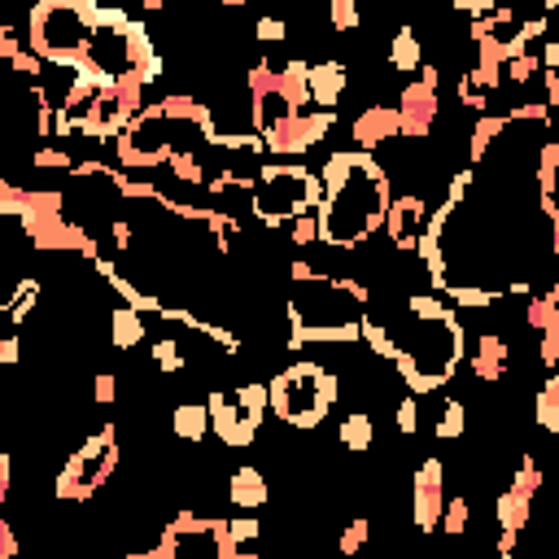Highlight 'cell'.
I'll use <instances>...</instances> for the list:
<instances>
[{"instance_id":"obj_29","label":"cell","mask_w":559,"mask_h":559,"mask_svg":"<svg viewBox=\"0 0 559 559\" xmlns=\"http://www.w3.org/2000/svg\"><path fill=\"white\" fill-rule=\"evenodd\" d=\"M538 485H542V468H538V459H533V455H525V459L516 463V472H511V485H507V490H511V494H520V498H529V503H533Z\"/></svg>"},{"instance_id":"obj_14","label":"cell","mask_w":559,"mask_h":559,"mask_svg":"<svg viewBox=\"0 0 559 559\" xmlns=\"http://www.w3.org/2000/svg\"><path fill=\"white\" fill-rule=\"evenodd\" d=\"M149 328H145V315L132 311V306H114L110 311V350H136L145 346Z\"/></svg>"},{"instance_id":"obj_38","label":"cell","mask_w":559,"mask_h":559,"mask_svg":"<svg viewBox=\"0 0 559 559\" xmlns=\"http://www.w3.org/2000/svg\"><path fill=\"white\" fill-rule=\"evenodd\" d=\"M92 402H97V407H114L118 402V376L114 372H101L92 380Z\"/></svg>"},{"instance_id":"obj_40","label":"cell","mask_w":559,"mask_h":559,"mask_svg":"<svg viewBox=\"0 0 559 559\" xmlns=\"http://www.w3.org/2000/svg\"><path fill=\"white\" fill-rule=\"evenodd\" d=\"M18 555H22L18 533H14V525H9L5 516H0V559H18Z\"/></svg>"},{"instance_id":"obj_19","label":"cell","mask_w":559,"mask_h":559,"mask_svg":"<svg viewBox=\"0 0 559 559\" xmlns=\"http://www.w3.org/2000/svg\"><path fill=\"white\" fill-rule=\"evenodd\" d=\"M420 35H415L411 27H398V35L389 40V53H385V66L389 70H402V75H411V70H420Z\"/></svg>"},{"instance_id":"obj_6","label":"cell","mask_w":559,"mask_h":559,"mask_svg":"<svg viewBox=\"0 0 559 559\" xmlns=\"http://www.w3.org/2000/svg\"><path fill=\"white\" fill-rule=\"evenodd\" d=\"M206 415H210V433L228 450L254 446L258 428L267 424V385L245 380V385H232V389H210Z\"/></svg>"},{"instance_id":"obj_2","label":"cell","mask_w":559,"mask_h":559,"mask_svg":"<svg viewBox=\"0 0 559 559\" xmlns=\"http://www.w3.org/2000/svg\"><path fill=\"white\" fill-rule=\"evenodd\" d=\"M389 337H394V367L407 380L411 398L437 394L459 372L463 354H468L463 350V324L455 319V311H446L437 319L407 315V324L389 328Z\"/></svg>"},{"instance_id":"obj_7","label":"cell","mask_w":559,"mask_h":559,"mask_svg":"<svg viewBox=\"0 0 559 559\" xmlns=\"http://www.w3.org/2000/svg\"><path fill=\"white\" fill-rule=\"evenodd\" d=\"M446 507V468L442 459H424L415 468V494H411V525L420 533H433Z\"/></svg>"},{"instance_id":"obj_35","label":"cell","mask_w":559,"mask_h":559,"mask_svg":"<svg viewBox=\"0 0 559 559\" xmlns=\"http://www.w3.org/2000/svg\"><path fill=\"white\" fill-rule=\"evenodd\" d=\"M289 245H293V249H311V245H319V219H315V214H302V219L289 223Z\"/></svg>"},{"instance_id":"obj_16","label":"cell","mask_w":559,"mask_h":559,"mask_svg":"<svg viewBox=\"0 0 559 559\" xmlns=\"http://www.w3.org/2000/svg\"><path fill=\"white\" fill-rule=\"evenodd\" d=\"M171 433L188 446H201L210 437V415H206V402H180L171 411Z\"/></svg>"},{"instance_id":"obj_25","label":"cell","mask_w":559,"mask_h":559,"mask_svg":"<svg viewBox=\"0 0 559 559\" xmlns=\"http://www.w3.org/2000/svg\"><path fill=\"white\" fill-rule=\"evenodd\" d=\"M166 171H171V180H180V184H188V188L206 184V166H201L197 149H180V153H171V162H166Z\"/></svg>"},{"instance_id":"obj_22","label":"cell","mask_w":559,"mask_h":559,"mask_svg":"<svg viewBox=\"0 0 559 559\" xmlns=\"http://www.w3.org/2000/svg\"><path fill=\"white\" fill-rule=\"evenodd\" d=\"M149 359H153V367H158L162 376H180V372H188V346H184L180 337H162V341H153Z\"/></svg>"},{"instance_id":"obj_18","label":"cell","mask_w":559,"mask_h":559,"mask_svg":"<svg viewBox=\"0 0 559 559\" xmlns=\"http://www.w3.org/2000/svg\"><path fill=\"white\" fill-rule=\"evenodd\" d=\"M337 442L350 450V455H367V450L376 446V424L367 411H350L346 420L337 424Z\"/></svg>"},{"instance_id":"obj_4","label":"cell","mask_w":559,"mask_h":559,"mask_svg":"<svg viewBox=\"0 0 559 559\" xmlns=\"http://www.w3.org/2000/svg\"><path fill=\"white\" fill-rule=\"evenodd\" d=\"M319 206V175L297 162L263 166L254 175V193H249V214L263 228H289L302 214H315Z\"/></svg>"},{"instance_id":"obj_21","label":"cell","mask_w":559,"mask_h":559,"mask_svg":"<svg viewBox=\"0 0 559 559\" xmlns=\"http://www.w3.org/2000/svg\"><path fill=\"white\" fill-rule=\"evenodd\" d=\"M525 328H533V332L559 328V289H555V284L546 293H533L525 302Z\"/></svg>"},{"instance_id":"obj_30","label":"cell","mask_w":559,"mask_h":559,"mask_svg":"<svg viewBox=\"0 0 559 559\" xmlns=\"http://www.w3.org/2000/svg\"><path fill=\"white\" fill-rule=\"evenodd\" d=\"M367 538H372V520L367 516H354L346 529H341V538H337V555L341 559H354L367 546Z\"/></svg>"},{"instance_id":"obj_37","label":"cell","mask_w":559,"mask_h":559,"mask_svg":"<svg viewBox=\"0 0 559 559\" xmlns=\"http://www.w3.org/2000/svg\"><path fill=\"white\" fill-rule=\"evenodd\" d=\"M254 35L263 44H284V40H289V22H284V18H258L254 22Z\"/></svg>"},{"instance_id":"obj_27","label":"cell","mask_w":559,"mask_h":559,"mask_svg":"<svg viewBox=\"0 0 559 559\" xmlns=\"http://www.w3.org/2000/svg\"><path fill=\"white\" fill-rule=\"evenodd\" d=\"M332 127H337V114H328V110H302V145L306 149L324 145Z\"/></svg>"},{"instance_id":"obj_32","label":"cell","mask_w":559,"mask_h":559,"mask_svg":"<svg viewBox=\"0 0 559 559\" xmlns=\"http://www.w3.org/2000/svg\"><path fill=\"white\" fill-rule=\"evenodd\" d=\"M328 22H332V31L337 35H354L359 31V5H354V0H332L328 5Z\"/></svg>"},{"instance_id":"obj_9","label":"cell","mask_w":559,"mask_h":559,"mask_svg":"<svg viewBox=\"0 0 559 559\" xmlns=\"http://www.w3.org/2000/svg\"><path fill=\"white\" fill-rule=\"evenodd\" d=\"M428 201L424 193H402L389 201V210H385V236H389V245L394 249H415V241H420V232H424V223H428Z\"/></svg>"},{"instance_id":"obj_17","label":"cell","mask_w":559,"mask_h":559,"mask_svg":"<svg viewBox=\"0 0 559 559\" xmlns=\"http://www.w3.org/2000/svg\"><path fill=\"white\" fill-rule=\"evenodd\" d=\"M40 293H44V284L35 280V276L18 280V284H14V293L0 297V315H5L14 328H22V324H27V319L35 315V302H40Z\"/></svg>"},{"instance_id":"obj_44","label":"cell","mask_w":559,"mask_h":559,"mask_svg":"<svg viewBox=\"0 0 559 559\" xmlns=\"http://www.w3.org/2000/svg\"><path fill=\"white\" fill-rule=\"evenodd\" d=\"M494 559H516V555H494Z\"/></svg>"},{"instance_id":"obj_42","label":"cell","mask_w":559,"mask_h":559,"mask_svg":"<svg viewBox=\"0 0 559 559\" xmlns=\"http://www.w3.org/2000/svg\"><path fill=\"white\" fill-rule=\"evenodd\" d=\"M9 494H14V455L0 450V503H5Z\"/></svg>"},{"instance_id":"obj_13","label":"cell","mask_w":559,"mask_h":559,"mask_svg":"<svg viewBox=\"0 0 559 559\" xmlns=\"http://www.w3.org/2000/svg\"><path fill=\"white\" fill-rule=\"evenodd\" d=\"M267 498H271V490H267V477L258 468H236L232 477H228V503L232 507H241V511H249L254 516L258 507H267Z\"/></svg>"},{"instance_id":"obj_39","label":"cell","mask_w":559,"mask_h":559,"mask_svg":"<svg viewBox=\"0 0 559 559\" xmlns=\"http://www.w3.org/2000/svg\"><path fill=\"white\" fill-rule=\"evenodd\" d=\"M538 359H542V367L546 372H555V363H559V328H551V332H538Z\"/></svg>"},{"instance_id":"obj_23","label":"cell","mask_w":559,"mask_h":559,"mask_svg":"<svg viewBox=\"0 0 559 559\" xmlns=\"http://www.w3.org/2000/svg\"><path fill=\"white\" fill-rule=\"evenodd\" d=\"M463 433H468V407H463V398H446L442 420L433 424V437L437 442H459Z\"/></svg>"},{"instance_id":"obj_8","label":"cell","mask_w":559,"mask_h":559,"mask_svg":"<svg viewBox=\"0 0 559 559\" xmlns=\"http://www.w3.org/2000/svg\"><path fill=\"white\" fill-rule=\"evenodd\" d=\"M398 136L402 140H428L437 127V114H442V101H437V92L420 88V83H407V88L398 92Z\"/></svg>"},{"instance_id":"obj_41","label":"cell","mask_w":559,"mask_h":559,"mask_svg":"<svg viewBox=\"0 0 559 559\" xmlns=\"http://www.w3.org/2000/svg\"><path fill=\"white\" fill-rule=\"evenodd\" d=\"M22 359V337L18 332H9V337H0V372H5V367H14Z\"/></svg>"},{"instance_id":"obj_11","label":"cell","mask_w":559,"mask_h":559,"mask_svg":"<svg viewBox=\"0 0 559 559\" xmlns=\"http://www.w3.org/2000/svg\"><path fill=\"white\" fill-rule=\"evenodd\" d=\"M350 136H354V145H359V153L394 145V140H402L398 136V110L394 105H367V110L350 123Z\"/></svg>"},{"instance_id":"obj_5","label":"cell","mask_w":559,"mask_h":559,"mask_svg":"<svg viewBox=\"0 0 559 559\" xmlns=\"http://www.w3.org/2000/svg\"><path fill=\"white\" fill-rule=\"evenodd\" d=\"M118 463H123V450H118V424H105L97 433L83 437V446L62 463V472H57L53 481V494L62 498V503H92L105 481L118 472Z\"/></svg>"},{"instance_id":"obj_1","label":"cell","mask_w":559,"mask_h":559,"mask_svg":"<svg viewBox=\"0 0 559 559\" xmlns=\"http://www.w3.org/2000/svg\"><path fill=\"white\" fill-rule=\"evenodd\" d=\"M319 175V245L332 249H359L385 228L389 193V171L372 153H332Z\"/></svg>"},{"instance_id":"obj_34","label":"cell","mask_w":559,"mask_h":559,"mask_svg":"<svg viewBox=\"0 0 559 559\" xmlns=\"http://www.w3.org/2000/svg\"><path fill=\"white\" fill-rule=\"evenodd\" d=\"M228 538L236 542V546H254L258 538H263V520L258 516H236V520H228Z\"/></svg>"},{"instance_id":"obj_15","label":"cell","mask_w":559,"mask_h":559,"mask_svg":"<svg viewBox=\"0 0 559 559\" xmlns=\"http://www.w3.org/2000/svg\"><path fill=\"white\" fill-rule=\"evenodd\" d=\"M507 114H481L477 123H472V136H468V166L477 171V166L490 158V149L498 145V136L507 132Z\"/></svg>"},{"instance_id":"obj_43","label":"cell","mask_w":559,"mask_h":559,"mask_svg":"<svg viewBox=\"0 0 559 559\" xmlns=\"http://www.w3.org/2000/svg\"><path fill=\"white\" fill-rule=\"evenodd\" d=\"M516 542H520V533L498 529V538H494V555H516Z\"/></svg>"},{"instance_id":"obj_31","label":"cell","mask_w":559,"mask_h":559,"mask_svg":"<svg viewBox=\"0 0 559 559\" xmlns=\"http://www.w3.org/2000/svg\"><path fill=\"white\" fill-rule=\"evenodd\" d=\"M27 193L31 188H18L9 175H0V219H22V210H27Z\"/></svg>"},{"instance_id":"obj_36","label":"cell","mask_w":559,"mask_h":559,"mask_svg":"<svg viewBox=\"0 0 559 559\" xmlns=\"http://www.w3.org/2000/svg\"><path fill=\"white\" fill-rule=\"evenodd\" d=\"M394 424L402 437H415L420 433V398H402L398 411H394Z\"/></svg>"},{"instance_id":"obj_20","label":"cell","mask_w":559,"mask_h":559,"mask_svg":"<svg viewBox=\"0 0 559 559\" xmlns=\"http://www.w3.org/2000/svg\"><path fill=\"white\" fill-rule=\"evenodd\" d=\"M529 516H533V503H529V498H520V494H511V490H498V498H494V525H498V529L525 533Z\"/></svg>"},{"instance_id":"obj_33","label":"cell","mask_w":559,"mask_h":559,"mask_svg":"<svg viewBox=\"0 0 559 559\" xmlns=\"http://www.w3.org/2000/svg\"><path fill=\"white\" fill-rule=\"evenodd\" d=\"M31 166L35 171H75V158L62 153L57 145H40V149H31Z\"/></svg>"},{"instance_id":"obj_12","label":"cell","mask_w":559,"mask_h":559,"mask_svg":"<svg viewBox=\"0 0 559 559\" xmlns=\"http://www.w3.org/2000/svg\"><path fill=\"white\" fill-rule=\"evenodd\" d=\"M507 363H511V346L503 332H481L477 350H472V376H477V385H503Z\"/></svg>"},{"instance_id":"obj_24","label":"cell","mask_w":559,"mask_h":559,"mask_svg":"<svg viewBox=\"0 0 559 559\" xmlns=\"http://www.w3.org/2000/svg\"><path fill=\"white\" fill-rule=\"evenodd\" d=\"M533 415H538V424L546 428V433H559V376L555 372L542 380L538 402H533Z\"/></svg>"},{"instance_id":"obj_10","label":"cell","mask_w":559,"mask_h":559,"mask_svg":"<svg viewBox=\"0 0 559 559\" xmlns=\"http://www.w3.org/2000/svg\"><path fill=\"white\" fill-rule=\"evenodd\" d=\"M350 88V66L346 62H306V92H311V105L315 110H328L337 114L341 97Z\"/></svg>"},{"instance_id":"obj_45","label":"cell","mask_w":559,"mask_h":559,"mask_svg":"<svg viewBox=\"0 0 559 559\" xmlns=\"http://www.w3.org/2000/svg\"><path fill=\"white\" fill-rule=\"evenodd\" d=\"M380 559H394V555H380Z\"/></svg>"},{"instance_id":"obj_26","label":"cell","mask_w":559,"mask_h":559,"mask_svg":"<svg viewBox=\"0 0 559 559\" xmlns=\"http://www.w3.org/2000/svg\"><path fill=\"white\" fill-rule=\"evenodd\" d=\"M468 520H472V503H468L463 494H455V498H446L437 529H442L446 538H463V533H468Z\"/></svg>"},{"instance_id":"obj_28","label":"cell","mask_w":559,"mask_h":559,"mask_svg":"<svg viewBox=\"0 0 559 559\" xmlns=\"http://www.w3.org/2000/svg\"><path fill=\"white\" fill-rule=\"evenodd\" d=\"M555 171H559V140H542L538 145V193L555 197Z\"/></svg>"},{"instance_id":"obj_3","label":"cell","mask_w":559,"mask_h":559,"mask_svg":"<svg viewBox=\"0 0 559 559\" xmlns=\"http://www.w3.org/2000/svg\"><path fill=\"white\" fill-rule=\"evenodd\" d=\"M337 394H341V385H337V372H332V367L293 363L267 385V411H276L280 424L306 433V428L324 424V415L337 407Z\"/></svg>"}]
</instances>
